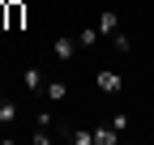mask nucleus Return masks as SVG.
<instances>
[{"label": "nucleus", "instance_id": "9d476101", "mask_svg": "<svg viewBox=\"0 0 154 145\" xmlns=\"http://www.w3.org/2000/svg\"><path fill=\"white\" fill-rule=\"evenodd\" d=\"M94 39H99V30H82V34H77V43H82V47H94Z\"/></svg>", "mask_w": 154, "mask_h": 145}, {"label": "nucleus", "instance_id": "f257e3e1", "mask_svg": "<svg viewBox=\"0 0 154 145\" xmlns=\"http://www.w3.org/2000/svg\"><path fill=\"white\" fill-rule=\"evenodd\" d=\"M94 85H99V94H120V90H124V77L116 68H99V72H94Z\"/></svg>", "mask_w": 154, "mask_h": 145}, {"label": "nucleus", "instance_id": "6e6552de", "mask_svg": "<svg viewBox=\"0 0 154 145\" xmlns=\"http://www.w3.org/2000/svg\"><path fill=\"white\" fill-rule=\"evenodd\" d=\"M120 141V132L111 128V124H103V128H94V145H116Z\"/></svg>", "mask_w": 154, "mask_h": 145}, {"label": "nucleus", "instance_id": "1a4fd4ad", "mask_svg": "<svg viewBox=\"0 0 154 145\" xmlns=\"http://www.w3.org/2000/svg\"><path fill=\"white\" fill-rule=\"evenodd\" d=\"M111 47H116V51H133V39L120 30V34H111Z\"/></svg>", "mask_w": 154, "mask_h": 145}, {"label": "nucleus", "instance_id": "7ed1b4c3", "mask_svg": "<svg viewBox=\"0 0 154 145\" xmlns=\"http://www.w3.org/2000/svg\"><path fill=\"white\" fill-rule=\"evenodd\" d=\"M22 85H26V94H34V98H43V90H47V77H43V72H38L34 64L22 72Z\"/></svg>", "mask_w": 154, "mask_h": 145}, {"label": "nucleus", "instance_id": "39448f33", "mask_svg": "<svg viewBox=\"0 0 154 145\" xmlns=\"http://www.w3.org/2000/svg\"><path fill=\"white\" fill-rule=\"evenodd\" d=\"M17 115H22V111H17V102H13V98H0V128L17 124Z\"/></svg>", "mask_w": 154, "mask_h": 145}, {"label": "nucleus", "instance_id": "f03ea898", "mask_svg": "<svg viewBox=\"0 0 154 145\" xmlns=\"http://www.w3.org/2000/svg\"><path fill=\"white\" fill-rule=\"evenodd\" d=\"M77 51H82V43H77V39H69V34H60V39L51 43V56L60 60V64H69V60L77 56Z\"/></svg>", "mask_w": 154, "mask_h": 145}, {"label": "nucleus", "instance_id": "ddd939ff", "mask_svg": "<svg viewBox=\"0 0 154 145\" xmlns=\"http://www.w3.org/2000/svg\"><path fill=\"white\" fill-rule=\"evenodd\" d=\"M0 98H5V85H0Z\"/></svg>", "mask_w": 154, "mask_h": 145}, {"label": "nucleus", "instance_id": "20e7f679", "mask_svg": "<svg viewBox=\"0 0 154 145\" xmlns=\"http://www.w3.org/2000/svg\"><path fill=\"white\" fill-rule=\"evenodd\" d=\"M99 34H107V39L120 34V13H116V9H103L99 13Z\"/></svg>", "mask_w": 154, "mask_h": 145}, {"label": "nucleus", "instance_id": "f8f14e48", "mask_svg": "<svg viewBox=\"0 0 154 145\" xmlns=\"http://www.w3.org/2000/svg\"><path fill=\"white\" fill-rule=\"evenodd\" d=\"M0 30H9V0H0Z\"/></svg>", "mask_w": 154, "mask_h": 145}, {"label": "nucleus", "instance_id": "9b49d317", "mask_svg": "<svg viewBox=\"0 0 154 145\" xmlns=\"http://www.w3.org/2000/svg\"><path fill=\"white\" fill-rule=\"evenodd\" d=\"M111 128H116V132H124V128H128V115H124V111H116V115H111Z\"/></svg>", "mask_w": 154, "mask_h": 145}, {"label": "nucleus", "instance_id": "423d86ee", "mask_svg": "<svg viewBox=\"0 0 154 145\" xmlns=\"http://www.w3.org/2000/svg\"><path fill=\"white\" fill-rule=\"evenodd\" d=\"M22 22H26V4L22 0H9V30H22Z\"/></svg>", "mask_w": 154, "mask_h": 145}, {"label": "nucleus", "instance_id": "0eeeda50", "mask_svg": "<svg viewBox=\"0 0 154 145\" xmlns=\"http://www.w3.org/2000/svg\"><path fill=\"white\" fill-rule=\"evenodd\" d=\"M43 98H47V102H64V98H69V85H64V81H47Z\"/></svg>", "mask_w": 154, "mask_h": 145}]
</instances>
